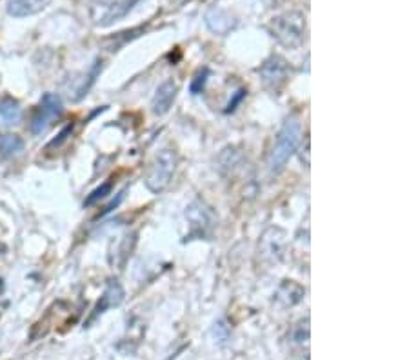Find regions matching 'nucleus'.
<instances>
[{
	"label": "nucleus",
	"instance_id": "1",
	"mask_svg": "<svg viewBox=\"0 0 409 360\" xmlns=\"http://www.w3.org/2000/svg\"><path fill=\"white\" fill-rule=\"evenodd\" d=\"M301 133H302L301 122H298L295 117L286 118L281 131H278L277 138H275V144H273L271 153H269L268 166L273 175L282 173L284 168L288 166L289 158L293 157L295 151H297V148H298Z\"/></svg>",
	"mask_w": 409,
	"mask_h": 360
},
{
	"label": "nucleus",
	"instance_id": "2",
	"mask_svg": "<svg viewBox=\"0 0 409 360\" xmlns=\"http://www.w3.org/2000/svg\"><path fill=\"white\" fill-rule=\"evenodd\" d=\"M268 31L281 46L288 49L301 48L308 35V22L304 13L288 11L278 16H273L268 24Z\"/></svg>",
	"mask_w": 409,
	"mask_h": 360
},
{
	"label": "nucleus",
	"instance_id": "3",
	"mask_svg": "<svg viewBox=\"0 0 409 360\" xmlns=\"http://www.w3.org/2000/svg\"><path fill=\"white\" fill-rule=\"evenodd\" d=\"M178 166V153L171 148L162 150L157 157L153 158L149 166L148 175H146V187L151 193H162L166 187L171 184L173 175Z\"/></svg>",
	"mask_w": 409,
	"mask_h": 360
},
{
	"label": "nucleus",
	"instance_id": "4",
	"mask_svg": "<svg viewBox=\"0 0 409 360\" xmlns=\"http://www.w3.org/2000/svg\"><path fill=\"white\" fill-rule=\"evenodd\" d=\"M138 0H91L89 2V21L93 26L106 28L128 15Z\"/></svg>",
	"mask_w": 409,
	"mask_h": 360
},
{
	"label": "nucleus",
	"instance_id": "5",
	"mask_svg": "<svg viewBox=\"0 0 409 360\" xmlns=\"http://www.w3.org/2000/svg\"><path fill=\"white\" fill-rule=\"evenodd\" d=\"M62 113H64V108H62L61 97L55 93H46L41 98V104L35 110V113H33L29 130H31L33 135L46 133L62 117Z\"/></svg>",
	"mask_w": 409,
	"mask_h": 360
},
{
	"label": "nucleus",
	"instance_id": "6",
	"mask_svg": "<svg viewBox=\"0 0 409 360\" xmlns=\"http://www.w3.org/2000/svg\"><path fill=\"white\" fill-rule=\"evenodd\" d=\"M258 73H261V78L266 88L271 89V91H277L289 78L291 66H289L288 61H286L284 57H281V55H271V57H269L268 61H264V64L261 66Z\"/></svg>",
	"mask_w": 409,
	"mask_h": 360
},
{
	"label": "nucleus",
	"instance_id": "7",
	"mask_svg": "<svg viewBox=\"0 0 409 360\" xmlns=\"http://www.w3.org/2000/svg\"><path fill=\"white\" fill-rule=\"evenodd\" d=\"M122 302H124V287H122V284L118 282V280H109L104 293L101 295V300L96 302V306L93 308V313L89 315L88 324L93 322L95 319H99L101 315H104L109 309L118 308Z\"/></svg>",
	"mask_w": 409,
	"mask_h": 360
},
{
	"label": "nucleus",
	"instance_id": "8",
	"mask_svg": "<svg viewBox=\"0 0 409 360\" xmlns=\"http://www.w3.org/2000/svg\"><path fill=\"white\" fill-rule=\"evenodd\" d=\"M186 217H188L189 222H191V237H204L206 233H208V230L213 227V220H215L213 219L211 210H209L204 202H201V200H195V202L189 206Z\"/></svg>",
	"mask_w": 409,
	"mask_h": 360
},
{
	"label": "nucleus",
	"instance_id": "9",
	"mask_svg": "<svg viewBox=\"0 0 409 360\" xmlns=\"http://www.w3.org/2000/svg\"><path fill=\"white\" fill-rule=\"evenodd\" d=\"M206 26L211 33L226 37L237 26V19L224 8H211L206 13Z\"/></svg>",
	"mask_w": 409,
	"mask_h": 360
},
{
	"label": "nucleus",
	"instance_id": "10",
	"mask_svg": "<svg viewBox=\"0 0 409 360\" xmlns=\"http://www.w3.org/2000/svg\"><path fill=\"white\" fill-rule=\"evenodd\" d=\"M101 71H102V61H99V58H96V61L93 62L91 68H89L81 78H71V84L68 86L69 98H71V101H81L82 97H86V95H88V91H89V88L95 84L96 77L101 75Z\"/></svg>",
	"mask_w": 409,
	"mask_h": 360
},
{
	"label": "nucleus",
	"instance_id": "11",
	"mask_svg": "<svg viewBox=\"0 0 409 360\" xmlns=\"http://www.w3.org/2000/svg\"><path fill=\"white\" fill-rule=\"evenodd\" d=\"M177 93H178L177 82L173 81L162 82V84L157 88V91H155V97H153L151 102L153 113L158 115V117L168 113V111L171 110L175 98H177Z\"/></svg>",
	"mask_w": 409,
	"mask_h": 360
},
{
	"label": "nucleus",
	"instance_id": "12",
	"mask_svg": "<svg viewBox=\"0 0 409 360\" xmlns=\"http://www.w3.org/2000/svg\"><path fill=\"white\" fill-rule=\"evenodd\" d=\"M49 4H51V0H8L6 11H8V15L15 16V19H24V16L41 13Z\"/></svg>",
	"mask_w": 409,
	"mask_h": 360
},
{
	"label": "nucleus",
	"instance_id": "13",
	"mask_svg": "<svg viewBox=\"0 0 409 360\" xmlns=\"http://www.w3.org/2000/svg\"><path fill=\"white\" fill-rule=\"evenodd\" d=\"M302 297H304V287L295 284L293 280H286V282L278 287L275 300L281 304L282 308H291V306L301 302Z\"/></svg>",
	"mask_w": 409,
	"mask_h": 360
},
{
	"label": "nucleus",
	"instance_id": "14",
	"mask_svg": "<svg viewBox=\"0 0 409 360\" xmlns=\"http://www.w3.org/2000/svg\"><path fill=\"white\" fill-rule=\"evenodd\" d=\"M0 120H4L6 124H19L22 120L21 102L8 95L0 98Z\"/></svg>",
	"mask_w": 409,
	"mask_h": 360
},
{
	"label": "nucleus",
	"instance_id": "15",
	"mask_svg": "<svg viewBox=\"0 0 409 360\" xmlns=\"http://www.w3.org/2000/svg\"><path fill=\"white\" fill-rule=\"evenodd\" d=\"M24 150V140L19 135L0 133V160L16 157Z\"/></svg>",
	"mask_w": 409,
	"mask_h": 360
},
{
	"label": "nucleus",
	"instance_id": "16",
	"mask_svg": "<svg viewBox=\"0 0 409 360\" xmlns=\"http://www.w3.org/2000/svg\"><path fill=\"white\" fill-rule=\"evenodd\" d=\"M111 187H113L111 182H106V184H102L101 187H96V190L93 191L91 195H89L88 199H86L84 206H93V204H96L101 199H104L106 195H109V191H111Z\"/></svg>",
	"mask_w": 409,
	"mask_h": 360
},
{
	"label": "nucleus",
	"instance_id": "17",
	"mask_svg": "<svg viewBox=\"0 0 409 360\" xmlns=\"http://www.w3.org/2000/svg\"><path fill=\"white\" fill-rule=\"evenodd\" d=\"M308 339H309V320L306 319V320H301L297 328H295L293 340L297 342V344H302V342H306Z\"/></svg>",
	"mask_w": 409,
	"mask_h": 360
},
{
	"label": "nucleus",
	"instance_id": "18",
	"mask_svg": "<svg viewBox=\"0 0 409 360\" xmlns=\"http://www.w3.org/2000/svg\"><path fill=\"white\" fill-rule=\"evenodd\" d=\"M71 131H73V124H69V125H66L64 130L59 133V138H55L53 142H49V146L48 148H61L62 144H64L66 140H68V137L71 135Z\"/></svg>",
	"mask_w": 409,
	"mask_h": 360
},
{
	"label": "nucleus",
	"instance_id": "19",
	"mask_svg": "<svg viewBox=\"0 0 409 360\" xmlns=\"http://www.w3.org/2000/svg\"><path fill=\"white\" fill-rule=\"evenodd\" d=\"M208 69H204V73L202 75H198L195 81H193V84H191V93L193 95H197V93H201L202 89H204V84H206V81H208Z\"/></svg>",
	"mask_w": 409,
	"mask_h": 360
},
{
	"label": "nucleus",
	"instance_id": "20",
	"mask_svg": "<svg viewBox=\"0 0 409 360\" xmlns=\"http://www.w3.org/2000/svg\"><path fill=\"white\" fill-rule=\"evenodd\" d=\"M268 8H277V6H281L284 0H262Z\"/></svg>",
	"mask_w": 409,
	"mask_h": 360
}]
</instances>
